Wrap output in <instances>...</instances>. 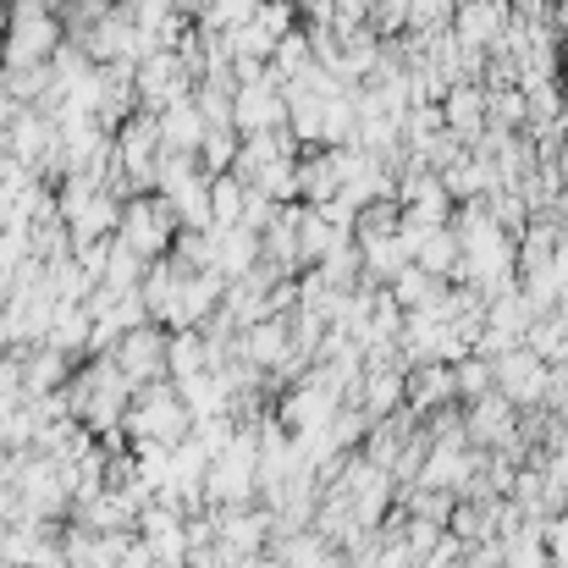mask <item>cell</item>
<instances>
[{"mask_svg":"<svg viewBox=\"0 0 568 568\" xmlns=\"http://www.w3.org/2000/svg\"><path fill=\"white\" fill-rule=\"evenodd\" d=\"M122 425H128L133 442H166V447H178V442L193 430V408L183 403L178 386L150 381V386L128 403V419H122Z\"/></svg>","mask_w":568,"mask_h":568,"instance_id":"6da1fadb","label":"cell"},{"mask_svg":"<svg viewBox=\"0 0 568 568\" xmlns=\"http://www.w3.org/2000/svg\"><path fill=\"white\" fill-rule=\"evenodd\" d=\"M111 359H116V371L133 381V386H150V381L172 376V343L161 332H150V326H133L128 337H116Z\"/></svg>","mask_w":568,"mask_h":568,"instance_id":"7a4b0ae2","label":"cell"},{"mask_svg":"<svg viewBox=\"0 0 568 568\" xmlns=\"http://www.w3.org/2000/svg\"><path fill=\"white\" fill-rule=\"evenodd\" d=\"M122 248H133L139 260L166 248V199H139L122 215Z\"/></svg>","mask_w":568,"mask_h":568,"instance_id":"3957f363","label":"cell"},{"mask_svg":"<svg viewBox=\"0 0 568 568\" xmlns=\"http://www.w3.org/2000/svg\"><path fill=\"white\" fill-rule=\"evenodd\" d=\"M503 381H508V397H541L547 371H541L530 354H508V359H503Z\"/></svg>","mask_w":568,"mask_h":568,"instance_id":"277c9868","label":"cell"},{"mask_svg":"<svg viewBox=\"0 0 568 568\" xmlns=\"http://www.w3.org/2000/svg\"><path fill=\"white\" fill-rule=\"evenodd\" d=\"M237 116H243L248 128H265L271 116H282V100H271L265 89H248V94H243V105H237Z\"/></svg>","mask_w":568,"mask_h":568,"instance_id":"5b68a950","label":"cell"},{"mask_svg":"<svg viewBox=\"0 0 568 568\" xmlns=\"http://www.w3.org/2000/svg\"><path fill=\"white\" fill-rule=\"evenodd\" d=\"M475 436H480V442H491V436H508V408H497V403H480V414H475Z\"/></svg>","mask_w":568,"mask_h":568,"instance_id":"8992f818","label":"cell"}]
</instances>
